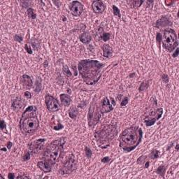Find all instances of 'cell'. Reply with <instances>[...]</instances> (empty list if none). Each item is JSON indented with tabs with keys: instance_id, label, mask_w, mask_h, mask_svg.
Listing matches in <instances>:
<instances>
[{
	"instance_id": "6da1fadb",
	"label": "cell",
	"mask_w": 179,
	"mask_h": 179,
	"mask_svg": "<svg viewBox=\"0 0 179 179\" xmlns=\"http://www.w3.org/2000/svg\"><path fill=\"white\" fill-rule=\"evenodd\" d=\"M102 67L103 64L97 60H85L80 62L78 68L83 81L87 85H94L101 76Z\"/></svg>"
},
{
	"instance_id": "7a4b0ae2",
	"label": "cell",
	"mask_w": 179,
	"mask_h": 179,
	"mask_svg": "<svg viewBox=\"0 0 179 179\" xmlns=\"http://www.w3.org/2000/svg\"><path fill=\"white\" fill-rule=\"evenodd\" d=\"M142 130L137 126H131L125 129L120 136V146L126 152L134 150L142 139Z\"/></svg>"
},
{
	"instance_id": "3957f363",
	"label": "cell",
	"mask_w": 179,
	"mask_h": 179,
	"mask_svg": "<svg viewBox=\"0 0 179 179\" xmlns=\"http://www.w3.org/2000/svg\"><path fill=\"white\" fill-rule=\"evenodd\" d=\"M39 126V121L36 114V108L30 106L24 111L20 122L21 132L25 134L34 133Z\"/></svg>"
},
{
	"instance_id": "277c9868",
	"label": "cell",
	"mask_w": 179,
	"mask_h": 179,
	"mask_svg": "<svg viewBox=\"0 0 179 179\" xmlns=\"http://www.w3.org/2000/svg\"><path fill=\"white\" fill-rule=\"evenodd\" d=\"M66 138L62 137L55 140L50 143L43 153V158L45 161L48 162L52 165L60 160L63 152V146L65 143Z\"/></svg>"
},
{
	"instance_id": "5b68a950",
	"label": "cell",
	"mask_w": 179,
	"mask_h": 179,
	"mask_svg": "<svg viewBox=\"0 0 179 179\" xmlns=\"http://www.w3.org/2000/svg\"><path fill=\"white\" fill-rule=\"evenodd\" d=\"M118 134V129L116 125H104L98 129L95 134V137L96 141L100 148H105L108 147L111 141Z\"/></svg>"
},
{
	"instance_id": "8992f818",
	"label": "cell",
	"mask_w": 179,
	"mask_h": 179,
	"mask_svg": "<svg viewBox=\"0 0 179 179\" xmlns=\"http://www.w3.org/2000/svg\"><path fill=\"white\" fill-rule=\"evenodd\" d=\"M161 41L164 48L169 52L173 51L178 45L176 34L175 32L171 29L164 30L163 35L162 36Z\"/></svg>"
},
{
	"instance_id": "52a82bcc",
	"label": "cell",
	"mask_w": 179,
	"mask_h": 179,
	"mask_svg": "<svg viewBox=\"0 0 179 179\" xmlns=\"http://www.w3.org/2000/svg\"><path fill=\"white\" fill-rule=\"evenodd\" d=\"M101 117V110L99 108L97 101L94 99L91 103L90 107L89 108L88 113V125L90 127H93L100 119Z\"/></svg>"
},
{
	"instance_id": "ba28073f",
	"label": "cell",
	"mask_w": 179,
	"mask_h": 179,
	"mask_svg": "<svg viewBox=\"0 0 179 179\" xmlns=\"http://www.w3.org/2000/svg\"><path fill=\"white\" fill-rule=\"evenodd\" d=\"M76 169V162L74 156H70L64 163L60 169L61 174H70L74 172Z\"/></svg>"
},
{
	"instance_id": "9c48e42d",
	"label": "cell",
	"mask_w": 179,
	"mask_h": 179,
	"mask_svg": "<svg viewBox=\"0 0 179 179\" xmlns=\"http://www.w3.org/2000/svg\"><path fill=\"white\" fill-rule=\"evenodd\" d=\"M163 113V109L162 108H159L155 111H152L148 116L146 117L144 119V122L147 126H151L155 124V122L159 120Z\"/></svg>"
},
{
	"instance_id": "30bf717a",
	"label": "cell",
	"mask_w": 179,
	"mask_h": 179,
	"mask_svg": "<svg viewBox=\"0 0 179 179\" xmlns=\"http://www.w3.org/2000/svg\"><path fill=\"white\" fill-rule=\"evenodd\" d=\"M46 104L47 108L51 112H56L60 110V105L58 101L50 95L46 96Z\"/></svg>"
},
{
	"instance_id": "8fae6325",
	"label": "cell",
	"mask_w": 179,
	"mask_h": 179,
	"mask_svg": "<svg viewBox=\"0 0 179 179\" xmlns=\"http://www.w3.org/2000/svg\"><path fill=\"white\" fill-rule=\"evenodd\" d=\"M70 11L74 16H79L83 11L82 4L78 1H73L70 5Z\"/></svg>"
},
{
	"instance_id": "7c38bea8",
	"label": "cell",
	"mask_w": 179,
	"mask_h": 179,
	"mask_svg": "<svg viewBox=\"0 0 179 179\" xmlns=\"http://www.w3.org/2000/svg\"><path fill=\"white\" fill-rule=\"evenodd\" d=\"M45 141L44 139H37L34 141L31 142L29 144V148L30 149V150L32 151V153H37L39 150L41 148L43 142Z\"/></svg>"
},
{
	"instance_id": "4fadbf2b",
	"label": "cell",
	"mask_w": 179,
	"mask_h": 179,
	"mask_svg": "<svg viewBox=\"0 0 179 179\" xmlns=\"http://www.w3.org/2000/svg\"><path fill=\"white\" fill-rule=\"evenodd\" d=\"M113 109V106L110 104V102L107 97H104L101 102L100 110L102 113H108Z\"/></svg>"
},
{
	"instance_id": "5bb4252c",
	"label": "cell",
	"mask_w": 179,
	"mask_h": 179,
	"mask_svg": "<svg viewBox=\"0 0 179 179\" xmlns=\"http://www.w3.org/2000/svg\"><path fill=\"white\" fill-rule=\"evenodd\" d=\"M92 9L96 13H101L105 10V5L101 1H95L92 4Z\"/></svg>"
},
{
	"instance_id": "9a60e30c",
	"label": "cell",
	"mask_w": 179,
	"mask_h": 179,
	"mask_svg": "<svg viewBox=\"0 0 179 179\" xmlns=\"http://www.w3.org/2000/svg\"><path fill=\"white\" fill-rule=\"evenodd\" d=\"M171 25H172L171 22L167 17L163 16L156 22L155 26L157 27L158 28H161V27H164L167 26H171Z\"/></svg>"
},
{
	"instance_id": "2e32d148",
	"label": "cell",
	"mask_w": 179,
	"mask_h": 179,
	"mask_svg": "<svg viewBox=\"0 0 179 179\" xmlns=\"http://www.w3.org/2000/svg\"><path fill=\"white\" fill-rule=\"evenodd\" d=\"M25 104H26V103H25V100H22L21 98H17L16 100H15L13 101L12 107L15 111H18L25 106Z\"/></svg>"
},
{
	"instance_id": "e0dca14e",
	"label": "cell",
	"mask_w": 179,
	"mask_h": 179,
	"mask_svg": "<svg viewBox=\"0 0 179 179\" xmlns=\"http://www.w3.org/2000/svg\"><path fill=\"white\" fill-rule=\"evenodd\" d=\"M38 167L40 169L43 171V172H50L51 171V167H52V164L50 163H49L47 161H42L38 162Z\"/></svg>"
},
{
	"instance_id": "ac0fdd59",
	"label": "cell",
	"mask_w": 179,
	"mask_h": 179,
	"mask_svg": "<svg viewBox=\"0 0 179 179\" xmlns=\"http://www.w3.org/2000/svg\"><path fill=\"white\" fill-rule=\"evenodd\" d=\"M21 83H22V85L27 89L31 88L33 85L32 80L31 79V78L27 75H23L21 77Z\"/></svg>"
},
{
	"instance_id": "d6986e66",
	"label": "cell",
	"mask_w": 179,
	"mask_h": 179,
	"mask_svg": "<svg viewBox=\"0 0 179 179\" xmlns=\"http://www.w3.org/2000/svg\"><path fill=\"white\" fill-rule=\"evenodd\" d=\"M50 125L52 128L55 130H60L63 128V125L60 123V120L57 118V117H53L51 120Z\"/></svg>"
},
{
	"instance_id": "ffe728a7",
	"label": "cell",
	"mask_w": 179,
	"mask_h": 179,
	"mask_svg": "<svg viewBox=\"0 0 179 179\" xmlns=\"http://www.w3.org/2000/svg\"><path fill=\"white\" fill-rule=\"evenodd\" d=\"M102 50H103V55L105 58H108L113 53L112 48L108 44H104L102 47Z\"/></svg>"
},
{
	"instance_id": "44dd1931",
	"label": "cell",
	"mask_w": 179,
	"mask_h": 179,
	"mask_svg": "<svg viewBox=\"0 0 179 179\" xmlns=\"http://www.w3.org/2000/svg\"><path fill=\"white\" fill-rule=\"evenodd\" d=\"M60 100H61L62 104L65 106H69L71 102V100L70 97L67 95H65V94L60 95Z\"/></svg>"
},
{
	"instance_id": "7402d4cb",
	"label": "cell",
	"mask_w": 179,
	"mask_h": 179,
	"mask_svg": "<svg viewBox=\"0 0 179 179\" xmlns=\"http://www.w3.org/2000/svg\"><path fill=\"white\" fill-rule=\"evenodd\" d=\"M80 40L83 43H88L91 41V37L88 33L85 32V33H83L80 36Z\"/></svg>"
},
{
	"instance_id": "603a6c76",
	"label": "cell",
	"mask_w": 179,
	"mask_h": 179,
	"mask_svg": "<svg viewBox=\"0 0 179 179\" xmlns=\"http://www.w3.org/2000/svg\"><path fill=\"white\" fill-rule=\"evenodd\" d=\"M78 114H79V111L75 106L71 107L69 111V115L70 118L72 119H75L77 117Z\"/></svg>"
},
{
	"instance_id": "cb8c5ba5",
	"label": "cell",
	"mask_w": 179,
	"mask_h": 179,
	"mask_svg": "<svg viewBox=\"0 0 179 179\" xmlns=\"http://www.w3.org/2000/svg\"><path fill=\"white\" fill-rule=\"evenodd\" d=\"M127 3H128V4H129L130 6H131V7H132V8H138V7H139L143 3V1H140V0H137V1H127Z\"/></svg>"
},
{
	"instance_id": "d4e9b609",
	"label": "cell",
	"mask_w": 179,
	"mask_h": 179,
	"mask_svg": "<svg viewBox=\"0 0 179 179\" xmlns=\"http://www.w3.org/2000/svg\"><path fill=\"white\" fill-rule=\"evenodd\" d=\"M148 86H149V81H148V80H144V81H143L142 83L141 84L139 90L140 92H142V91L146 90V89L148 87Z\"/></svg>"
},
{
	"instance_id": "484cf974",
	"label": "cell",
	"mask_w": 179,
	"mask_h": 179,
	"mask_svg": "<svg viewBox=\"0 0 179 179\" xmlns=\"http://www.w3.org/2000/svg\"><path fill=\"white\" fill-rule=\"evenodd\" d=\"M27 14H28V16L32 19H35L36 17H37L36 13H34V11L31 8L27 9Z\"/></svg>"
},
{
	"instance_id": "4316f807",
	"label": "cell",
	"mask_w": 179,
	"mask_h": 179,
	"mask_svg": "<svg viewBox=\"0 0 179 179\" xmlns=\"http://www.w3.org/2000/svg\"><path fill=\"white\" fill-rule=\"evenodd\" d=\"M31 44L32 46V47L34 48V50H37L39 48V41L37 39H33L31 41Z\"/></svg>"
},
{
	"instance_id": "83f0119b",
	"label": "cell",
	"mask_w": 179,
	"mask_h": 179,
	"mask_svg": "<svg viewBox=\"0 0 179 179\" xmlns=\"http://www.w3.org/2000/svg\"><path fill=\"white\" fill-rule=\"evenodd\" d=\"M165 170H166V168H165L164 166H160L159 168L157 169L156 172L158 174H159L160 176H162L164 177V174L165 173Z\"/></svg>"
},
{
	"instance_id": "f1b7e54d",
	"label": "cell",
	"mask_w": 179,
	"mask_h": 179,
	"mask_svg": "<svg viewBox=\"0 0 179 179\" xmlns=\"http://www.w3.org/2000/svg\"><path fill=\"white\" fill-rule=\"evenodd\" d=\"M0 127H1V130H2L4 133H8V132H7V130H6V123L4 122V120H1Z\"/></svg>"
},
{
	"instance_id": "f546056e",
	"label": "cell",
	"mask_w": 179,
	"mask_h": 179,
	"mask_svg": "<svg viewBox=\"0 0 179 179\" xmlns=\"http://www.w3.org/2000/svg\"><path fill=\"white\" fill-rule=\"evenodd\" d=\"M158 156H159V151L158 150H154L151 152V154H150V158H151L155 159V158H158Z\"/></svg>"
},
{
	"instance_id": "4dcf8cb0",
	"label": "cell",
	"mask_w": 179,
	"mask_h": 179,
	"mask_svg": "<svg viewBox=\"0 0 179 179\" xmlns=\"http://www.w3.org/2000/svg\"><path fill=\"white\" fill-rule=\"evenodd\" d=\"M113 13H114L116 16H117L118 17L120 18V12L119 8H118V7H116L115 5L113 6Z\"/></svg>"
},
{
	"instance_id": "1f68e13d",
	"label": "cell",
	"mask_w": 179,
	"mask_h": 179,
	"mask_svg": "<svg viewBox=\"0 0 179 179\" xmlns=\"http://www.w3.org/2000/svg\"><path fill=\"white\" fill-rule=\"evenodd\" d=\"M63 72L67 76H71V73L70 70L69 69V68L67 67H64V68H63Z\"/></svg>"
},
{
	"instance_id": "d6a6232c",
	"label": "cell",
	"mask_w": 179,
	"mask_h": 179,
	"mask_svg": "<svg viewBox=\"0 0 179 179\" xmlns=\"http://www.w3.org/2000/svg\"><path fill=\"white\" fill-rule=\"evenodd\" d=\"M85 154H86V156H87V158H90V157L92 156V151H91V150H90L89 148L85 147Z\"/></svg>"
},
{
	"instance_id": "836d02e7",
	"label": "cell",
	"mask_w": 179,
	"mask_h": 179,
	"mask_svg": "<svg viewBox=\"0 0 179 179\" xmlns=\"http://www.w3.org/2000/svg\"><path fill=\"white\" fill-rule=\"evenodd\" d=\"M110 37H111V35H110L109 33H104L101 39L104 40V41H108V40L110 39Z\"/></svg>"
},
{
	"instance_id": "e575fe53",
	"label": "cell",
	"mask_w": 179,
	"mask_h": 179,
	"mask_svg": "<svg viewBox=\"0 0 179 179\" xmlns=\"http://www.w3.org/2000/svg\"><path fill=\"white\" fill-rule=\"evenodd\" d=\"M97 33V35H98V37H99L100 38H102V36H103V34H104V33L103 29H102V27H99V28H98Z\"/></svg>"
},
{
	"instance_id": "d590c367",
	"label": "cell",
	"mask_w": 179,
	"mask_h": 179,
	"mask_svg": "<svg viewBox=\"0 0 179 179\" xmlns=\"http://www.w3.org/2000/svg\"><path fill=\"white\" fill-rule=\"evenodd\" d=\"M37 87H36V90H35V91L37 92H39L40 90H41V80L38 79L37 80Z\"/></svg>"
},
{
	"instance_id": "8d00e7d4",
	"label": "cell",
	"mask_w": 179,
	"mask_h": 179,
	"mask_svg": "<svg viewBox=\"0 0 179 179\" xmlns=\"http://www.w3.org/2000/svg\"><path fill=\"white\" fill-rule=\"evenodd\" d=\"M146 156H141V157H140L139 159H137V162H138V164H143V163H144L145 162H146Z\"/></svg>"
},
{
	"instance_id": "74e56055",
	"label": "cell",
	"mask_w": 179,
	"mask_h": 179,
	"mask_svg": "<svg viewBox=\"0 0 179 179\" xmlns=\"http://www.w3.org/2000/svg\"><path fill=\"white\" fill-rule=\"evenodd\" d=\"M30 158V153L29 152H26L25 155L22 157V160L23 161H27Z\"/></svg>"
},
{
	"instance_id": "f35d334b",
	"label": "cell",
	"mask_w": 179,
	"mask_h": 179,
	"mask_svg": "<svg viewBox=\"0 0 179 179\" xmlns=\"http://www.w3.org/2000/svg\"><path fill=\"white\" fill-rule=\"evenodd\" d=\"M127 103H128V98L127 97H125L124 100H122V101H121L120 104H121L122 106H125L127 105Z\"/></svg>"
},
{
	"instance_id": "ab89813d",
	"label": "cell",
	"mask_w": 179,
	"mask_h": 179,
	"mask_svg": "<svg viewBox=\"0 0 179 179\" xmlns=\"http://www.w3.org/2000/svg\"><path fill=\"white\" fill-rule=\"evenodd\" d=\"M162 79L164 83H168V81H169V77L167 74H163L162 76Z\"/></svg>"
},
{
	"instance_id": "60d3db41",
	"label": "cell",
	"mask_w": 179,
	"mask_h": 179,
	"mask_svg": "<svg viewBox=\"0 0 179 179\" xmlns=\"http://www.w3.org/2000/svg\"><path fill=\"white\" fill-rule=\"evenodd\" d=\"M14 39H15V41H16L21 42L22 41V38L20 36H19V35H15L14 36Z\"/></svg>"
},
{
	"instance_id": "b9f144b4",
	"label": "cell",
	"mask_w": 179,
	"mask_h": 179,
	"mask_svg": "<svg viewBox=\"0 0 179 179\" xmlns=\"http://www.w3.org/2000/svg\"><path fill=\"white\" fill-rule=\"evenodd\" d=\"M25 50H27V52L29 54H32V51L31 48H29V46L27 44L25 45Z\"/></svg>"
},
{
	"instance_id": "7bdbcfd3",
	"label": "cell",
	"mask_w": 179,
	"mask_h": 179,
	"mask_svg": "<svg viewBox=\"0 0 179 179\" xmlns=\"http://www.w3.org/2000/svg\"><path fill=\"white\" fill-rule=\"evenodd\" d=\"M24 95L25 96V97H27V98H28V99H29V98H31V97H32L31 93H30L29 92H28V91H26V92H25Z\"/></svg>"
},
{
	"instance_id": "ee69618b",
	"label": "cell",
	"mask_w": 179,
	"mask_h": 179,
	"mask_svg": "<svg viewBox=\"0 0 179 179\" xmlns=\"http://www.w3.org/2000/svg\"><path fill=\"white\" fill-rule=\"evenodd\" d=\"M109 160H110V158L108 157H105V158H104L103 159H101V162H104V163H106V162H108Z\"/></svg>"
},
{
	"instance_id": "f6af8a7d",
	"label": "cell",
	"mask_w": 179,
	"mask_h": 179,
	"mask_svg": "<svg viewBox=\"0 0 179 179\" xmlns=\"http://www.w3.org/2000/svg\"><path fill=\"white\" fill-rule=\"evenodd\" d=\"M161 39H162V36L160 35V34H157V41L158 42V44H159V43H160V41H161Z\"/></svg>"
},
{
	"instance_id": "bcb514c9",
	"label": "cell",
	"mask_w": 179,
	"mask_h": 179,
	"mask_svg": "<svg viewBox=\"0 0 179 179\" xmlns=\"http://www.w3.org/2000/svg\"><path fill=\"white\" fill-rule=\"evenodd\" d=\"M179 48H177L176 50V51L174 53V54H173V57H176V56H178V55H179Z\"/></svg>"
},
{
	"instance_id": "7dc6e473",
	"label": "cell",
	"mask_w": 179,
	"mask_h": 179,
	"mask_svg": "<svg viewBox=\"0 0 179 179\" xmlns=\"http://www.w3.org/2000/svg\"><path fill=\"white\" fill-rule=\"evenodd\" d=\"M165 4H166L167 6H171L172 4H174V1H169V0H168V1H165Z\"/></svg>"
},
{
	"instance_id": "c3c4849f",
	"label": "cell",
	"mask_w": 179,
	"mask_h": 179,
	"mask_svg": "<svg viewBox=\"0 0 179 179\" xmlns=\"http://www.w3.org/2000/svg\"><path fill=\"white\" fill-rule=\"evenodd\" d=\"M8 178L9 179H13L14 178H15V176H14V174H13L10 173V174H8Z\"/></svg>"
},
{
	"instance_id": "681fc988",
	"label": "cell",
	"mask_w": 179,
	"mask_h": 179,
	"mask_svg": "<svg viewBox=\"0 0 179 179\" xmlns=\"http://www.w3.org/2000/svg\"><path fill=\"white\" fill-rule=\"evenodd\" d=\"M17 178L18 179H29V177L28 176H19Z\"/></svg>"
},
{
	"instance_id": "f907efd6",
	"label": "cell",
	"mask_w": 179,
	"mask_h": 179,
	"mask_svg": "<svg viewBox=\"0 0 179 179\" xmlns=\"http://www.w3.org/2000/svg\"><path fill=\"white\" fill-rule=\"evenodd\" d=\"M11 146H12V143H11V141L8 142V143H7V147H8V149H11Z\"/></svg>"
},
{
	"instance_id": "816d5d0a",
	"label": "cell",
	"mask_w": 179,
	"mask_h": 179,
	"mask_svg": "<svg viewBox=\"0 0 179 179\" xmlns=\"http://www.w3.org/2000/svg\"><path fill=\"white\" fill-rule=\"evenodd\" d=\"M149 164H150V162H149L148 161H147V162H146V164H145V168H148V166H149Z\"/></svg>"
},
{
	"instance_id": "f5cc1de1",
	"label": "cell",
	"mask_w": 179,
	"mask_h": 179,
	"mask_svg": "<svg viewBox=\"0 0 179 179\" xmlns=\"http://www.w3.org/2000/svg\"><path fill=\"white\" fill-rule=\"evenodd\" d=\"M1 150H4V151H6V149L5 148H2Z\"/></svg>"
},
{
	"instance_id": "db71d44e",
	"label": "cell",
	"mask_w": 179,
	"mask_h": 179,
	"mask_svg": "<svg viewBox=\"0 0 179 179\" xmlns=\"http://www.w3.org/2000/svg\"><path fill=\"white\" fill-rule=\"evenodd\" d=\"M179 144H177V145H176V150H179Z\"/></svg>"
}]
</instances>
